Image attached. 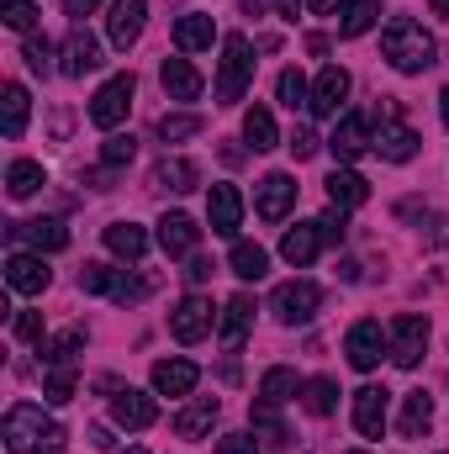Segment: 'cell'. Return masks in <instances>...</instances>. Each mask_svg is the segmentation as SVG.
I'll return each mask as SVG.
<instances>
[{"label": "cell", "mask_w": 449, "mask_h": 454, "mask_svg": "<svg viewBox=\"0 0 449 454\" xmlns=\"http://www.w3.org/2000/svg\"><path fill=\"white\" fill-rule=\"evenodd\" d=\"M5 450L11 454H59L64 450V428L37 402H16L5 412Z\"/></svg>", "instance_id": "1"}, {"label": "cell", "mask_w": 449, "mask_h": 454, "mask_svg": "<svg viewBox=\"0 0 449 454\" xmlns=\"http://www.w3.org/2000/svg\"><path fill=\"white\" fill-rule=\"evenodd\" d=\"M381 53L397 74H423L434 64V32H423V21H413V16H397L381 32Z\"/></svg>", "instance_id": "2"}, {"label": "cell", "mask_w": 449, "mask_h": 454, "mask_svg": "<svg viewBox=\"0 0 449 454\" xmlns=\"http://www.w3.org/2000/svg\"><path fill=\"white\" fill-rule=\"evenodd\" d=\"M254 80V53H248V37L243 32H227L223 37V69H217V106H238L243 90Z\"/></svg>", "instance_id": "3"}, {"label": "cell", "mask_w": 449, "mask_h": 454, "mask_svg": "<svg viewBox=\"0 0 449 454\" xmlns=\"http://www.w3.org/2000/svg\"><path fill=\"white\" fill-rule=\"evenodd\" d=\"M318 307H323V291H318L312 280H286V286H275V296H270V312H275V323H286V328L312 323Z\"/></svg>", "instance_id": "4"}, {"label": "cell", "mask_w": 449, "mask_h": 454, "mask_svg": "<svg viewBox=\"0 0 449 454\" xmlns=\"http://www.w3.org/2000/svg\"><path fill=\"white\" fill-rule=\"evenodd\" d=\"M132 96H138V80H132V74H112V80L91 96V121L112 132L116 121H127V112H132Z\"/></svg>", "instance_id": "5"}, {"label": "cell", "mask_w": 449, "mask_h": 454, "mask_svg": "<svg viewBox=\"0 0 449 454\" xmlns=\"http://www.w3.org/2000/svg\"><path fill=\"white\" fill-rule=\"evenodd\" d=\"M386 339H391V359H397L402 370H418V364H423V348H429V317L407 312V317L391 323Z\"/></svg>", "instance_id": "6"}, {"label": "cell", "mask_w": 449, "mask_h": 454, "mask_svg": "<svg viewBox=\"0 0 449 454\" xmlns=\"http://www.w3.org/2000/svg\"><path fill=\"white\" fill-rule=\"evenodd\" d=\"M48 280H53V270L43 264V254H21V248H11V259H5V286H11L16 296H43Z\"/></svg>", "instance_id": "7"}, {"label": "cell", "mask_w": 449, "mask_h": 454, "mask_svg": "<svg viewBox=\"0 0 449 454\" xmlns=\"http://www.w3.org/2000/svg\"><path fill=\"white\" fill-rule=\"evenodd\" d=\"M343 354H349V364L354 370H375L381 364V354H391V339L381 333V323H354L349 328V339H343Z\"/></svg>", "instance_id": "8"}, {"label": "cell", "mask_w": 449, "mask_h": 454, "mask_svg": "<svg viewBox=\"0 0 449 454\" xmlns=\"http://www.w3.org/2000/svg\"><path fill=\"white\" fill-rule=\"evenodd\" d=\"M69 80H85V74H96L101 69V43H96V32H85L80 21L69 27V37H64V64H59Z\"/></svg>", "instance_id": "9"}, {"label": "cell", "mask_w": 449, "mask_h": 454, "mask_svg": "<svg viewBox=\"0 0 449 454\" xmlns=\"http://www.w3.org/2000/svg\"><path fill=\"white\" fill-rule=\"evenodd\" d=\"M154 418H159V407H154L148 391H132V386H116L112 391V423L116 428L143 434V428H154Z\"/></svg>", "instance_id": "10"}, {"label": "cell", "mask_w": 449, "mask_h": 454, "mask_svg": "<svg viewBox=\"0 0 449 454\" xmlns=\"http://www.w3.org/2000/svg\"><path fill=\"white\" fill-rule=\"evenodd\" d=\"M418 148H423V137H418V132H413L397 112H386L381 132H375V153H381V159H391V164H407V159H418Z\"/></svg>", "instance_id": "11"}, {"label": "cell", "mask_w": 449, "mask_h": 454, "mask_svg": "<svg viewBox=\"0 0 449 454\" xmlns=\"http://www.w3.org/2000/svg\"><path fill=\"white\" fill-rule=\"evenodd\" d=\"M212 317H217V312H212L207 296H185V301L169 312V333H175L180 343H201L207 333H212Z\"/></svg>", "instance_id": "12"}, {"label": "cell", "mask_w": 449, "mask_h": 454, "mask_svg": "<svg viewBox=\"0 0 449 454\" xmlns=\"http://www.w3.org/2000/svg\"><path fill=\"white\" fill-rule=\"evenodd\" d=\"M386 412H391V391L386 386H359L354 391V428L365 439H381L386 434Z\"/></svg>", "instance_id": "13"}, {"label": "cell", "mask_w": 449, "mask_h": 454, "mask_svg": "<svg viewBox=\"0 0 449 454\" xmlns=\"http://www.w3.org/2000/svg\"><path fill=\"white\" fill-rule=\"evenodd\" d=\"M5 238H11V243H32L37 254H59V248H69V227L59 223V217H37V223H11V227H5Z\"/></svg>", "instance_id": "14"}, {"label": "cell", "mask_w": 449, "mask_h": 454, "mask_svg": "<svg viewBox=\"0 0 449 454\" xmlns=\"http://www.w3.org/2000/svg\"><path fill=\"white\" fill-rule=\"evenodd\" d=\"M143 21H148V5L143 0H112V16H106V37H112V48H132L138 37H143Z\"/></svg>", "instance_id": "15"}, {"label": "cell", "mask_w": 449, "mask_h": 454, "mask_svg": "<svg viewBox=\"0 0 449 454\" xmlns=\"http://www.w3.org/2000/svg\"><path fill=\"white\" fill-rule=\"evenodd\" d=\"M291 207H296V180H291L286 169H270V175L259 180V217H264V223H280Z\"/></svg>", "instance_id": "16"}, {"label": "cell", "mask_w": 449, "mask_h": 454, "mask_svg": "<svg viewBox=\"0 0 449 454\" xmlns=\"http://www.w3.org/2000/svg\"><path fill=\"white\" fill-rule=\"evenodd\" d=\"M328 148H334V159L338 164H354L365 148H375V137H370V121L365 116H338V127H334V137H328Z\"/></svg>", "instance_id": "17"}, {"label": "cell", "mask_w": 449, "mask_h": 454, "mask_svg": "<svg viewBox=\"0 0 449 454\" xmlns=\"http://www.w3.org/2000/svg\"><path fill=\"white\" fill-rule=\"evenodd\" d=\"M323 243H328V238H323V223H296L280 238V259L296 264V270H307V264L323 254Z\"/></svg>", "instance_id": "18"}, {"label": "cell", "mask_w": 449, "mask_h": 454, "mask_svg": "<svg viewBox=\"0 0 449 454\" xmlns=\"http://www.w3.org/2000/svg\"><path fill=\"white\" fill-rule=\"evenodd\" d=\"M196 380H201V370H196L191 359H159V364H154V391H159V396H191Z\"/></svg>", "instance_id": "19"}, {"label": "cell", "mask_w": 449, "mask_h": 454, "mask_svg": "<svg viewBox=\"0 0 449 454\" xmlns=\"http://www.w3.org/2000/svg\"><path fill=\"white\" fill-rule=\"evenodd\" d=\"M207 217H212V232H223V238L238 232V223H243V196H238V185H212Z\"/></svg>", "instance_id": "20"}, {"label": "cell", "mask_w": 449, "mask_h": 454, "mask_svg": "<svg viewBox=\"0 0 449 454\" xmlns=\"http://www.w3.org/2000/svg\"><path fill=\"white\" fill-rule=\"evenodd\" d=\"M148 185H154V191H175V196H185V191L201 185V169H196L191 159H159L154 175H148Z\"/></svg>", "instance_id": "21"}, {"label": "cell", "mask_w": 449, "mask_h": 454, "mask_svg": "<svg viewBox=\"0 0 449 454\" xmlns=\"http://www.w3.org/2000/svg\"><path fill=\"white\" fill-rule=\"evenodd\" d=\"M217 418H223V402L217 396H201V402H191V407L175 412V434L180 439H201V434H212Z\"/></svg>", "instance_id": "22"}, {"label": "cell", "mask_w": 449, "mask_h": 454, "mask_svg": "<svg viewBox=\"0 0 449 454\" xmlns=\"http://www.w3.org/2000/svg\"><path fill=\"white\" fill-rule=\"evenodd\" d=\"M196 238H201V227L191 223L185 212H164V217H159V248H164V254L180 259V254L196 248Z\"/></svg>", "instance_id": "23"}, {"label": "cell", "mask_w": 449, "mask_h": 454, "mask_svg": "<svg viewBox=\"0 0 449 454\" xmlns=\"http://www.w3.org/2000/svg\"><path fill=\"white\" fill-rule=\"evenodd\" d=\"M343 96H349V74H343L338 64H328V69L318 74V85H312V116H338Z\"/></svg>", "instance_id": "24"}, {"label": "cell", "mask_w": 449, "mask_h": 454, "mask_svg": "<svg viewBox=\"0 0 449 454\" xmlns=\"http://www.w3.org/2000/svg\"><path fill=\"white\" fill-rule=\"evenodd\" d=\"M159 80H164V96H169V101H196V96H201V85H207L185 59H164Z\"/></svg>", "instance_id": "25"}, {"label": "cell", "mask_w": 449, "mask_h": 454, "mask_svg": "<svg viewBox=\"0 0 449 454\" xmlns=\"http://www.w3.org/2000/svg\"><path fill=\"white\" fill-rule=\"evenodd\" d=\"M365 201H370L365 175H354V169H334V175H328V207H338V212H354V207H365Z\"/></svg>", "instance_id": "26"}, {"label": "cell", "mask_w": 449, "mask_h": 454, "mask_svg": "<svg viewBox=\"0 0 449 454\" xmlns=\"http://www.w3.org/2000/svg\"><path fill=\"white\" fill-rule=\"evenodd\" d=\"M212 37H217V21L201 16V11H191V16L175 21V48L180 53H201V48H212Z\"/></svg>", "instance_id": "27"}, {"label": "cell", "mask_w": 449, "mask_h": 454, "mask_svg": "<svg viewBox=\"0 0 449 454\" xmlns=\"http://www.w3.org/2000/svg\"><path fill=\"white\" fill-rule=\"evenodd\" d=\"M429 423H434V396H429V391H407V396H402V418H397L402 439H423Z\"/></svg>", "instance_id": "28"}, {"label": "cell", "mask_w": 449, "mask_h": 454, "mask_svg": "<svg viewBox=\"0 0 449 454\" xmlns=\"http://www.w3.org/2000/svg\"><path fill=\"white\" fill-rule=\"evenodd\" d=\"M254 439L259 450H291V428L280 423L275 402H254Z\"/></svg>", "instance_id": "29"}, {"label": "cell", "mask_w": 449, "mask_h": 454, "mask_svg": "<svg viewBox=\"0 0 449 454\" xmlns=\"http://www.w3.org/2000/svg\"><path fill=\"white\" fill-rule=\"evenodd\" d=\"M27 112H32V101H27V90L11 80V85L0 90V132H5V137H21V132H27Z\"/></svg>", "instance_id": "30"}, {"label": "cell", "mask_w": 449, "mask_h": 454, "mask_svg": "<svg viewBox=\"0 0 449 454\" xmlns=\"http://www.w3.org/2000/svg\"><path fill=\"white\" fill-rule=\"evenodd\" d=\"M48 185V175H43V164H32V159H16L11 169H5V191H11V201H27V196H37Z\"/></svg>", "instance_id": "31"}, {"label": "cell", "mask_w": 449, "mask_h": 454, "mask_svg": "<svg viewBox=\"0 0 449 454\" xmlns=\"http://www.w3.org/2000/svg\"><path fill=\"white\" fill-rule=\"evenodd\" d=\"M106 248H112L116 259H143L148 254V232L138 223H112L106 227Z\"/></svg>", "instance_id": "32"}, {"label": "cell", "mask_w": 449, "mask_h": 454, "mask_svg": "<svg viewBox=\"0 0 449 454\" xmlns=\"http://www.w3.org/2000/svg\"><path fill=\"white\" fill-rule=\"evenodd\" d=\"M248 323H254V296H232V301L223 307V343H227V354L243 343Z\"/></svg>", "instance_id": "33"}, {"label": "cell", "mask_w": 449, "mask_h": 454, "mask_svg": "<svg viewBox=\"0 0 449 454\" xmlns=\"http://www.w3.org/2000/svg\"><path fill=\"white\" fill-rule=\"evenodd\" d=\"M243 137H248V148H254V153H270V148L280 143L275 116L264 112V106H248V112H243Z\"/></svg>", "instance_id": "34"}, {"label": "cell", "mask_w": 449, "mask_h": 454, "mask_svg": "<svg viewBox=\"0 0 449 454\" xmlns=\"http://www.w3.org/2000/svg\"><path fill=\"white\" fill-rule=\"evenodd\" d=\"M227 264H232V275H238V280H264V270H270V254H264L259 243H232Z\"/></svg>", "instance_id": "35"}, {"label": "cell", "mask_w": 449, "mask_h": 454, "mask_svg": "<svg viewBox=\"0 0 449 454\" xmlns=\"http://www.w3.org/2000/svg\"><path fill=\"white\" fill-rule=\"evenodd\" d=\"M375 11H381L375 0H343V5H338V32H343V37H365V32L375 27Z\"/></svg>", "instance_id": "36"}, {"label": "cell", "mask_w": 449, "mask_h": 454, "mask_svg": "<svg viewBox=\"0 0 449 454\" xmlns=\"http://www.w3.org/2000/svg\"><path fill=\"white\" fill-rule=\"evenodd\" d=\"M75 386H80L75 364H48V375H43V402L64 407V402H75Z\"/></svg>", "instance_id": "37"}, {"label": "cell", "mask_w": 449, "mask_h": 454, "mask_svg": "<svg viewBox=\"0 0 449 454\" xmlns=\"http://www.w3.org/2000/svg\"><path fill=\"white\" fill-rule=\"evenodd\" d=\"M302 391V380H296V370H286V364H275V370H264V380H259V402H291Z\"/></svg>", "instance_id": "38"}, {"label": "cell", "mask_w": 449, "mask_h": 454, "mask_svg": "<svg viewBox=\"0 0 449 454\" xmlns=\"http://www.w3.org/2000/svg\"><path fill=\"white\" fill-rule=\"evenodd\" d=\"M275 96H280V106H286V112H302V106L312 112V85L302 80V69H286V74L275 80Z\"/></svg>", "instance_id": "39"}, {"label": "cell", "mask_w": 449, "mask_h": 454, "mask_svg": "<svg viewBox=\"0 0 449 454\" xmlns=\"http://www.w3.org/2000/svg\"><path fill=\"white\" fill-rule=\"evenodd\" d=\"M334 402H338V386L328 380V375H318V380H307V386H302V407H307L312 418H328V412H334Z\"/></svg>", "instance_id": "40"}, {"label": "cell", "mask_w": 449, "mask_h": 454, "mask_svg": "<svg viewBox=\"0 0 449 454\" xmlns=\"http://www.w3.org/2000/svg\"><path fill=\"white\" fill-rule=\"evenodd\" d=\"M85 339H91L85 328H64L59 339H48V343H43V359H48V364H69V359H75V354L85 348Z\"/></svg>", "instance_id": "41"}, {"label": "cell", "mask_w": 449, "mask_h": 454, "mask_svg": "<svg viewBox=\"0 0 449 454\" xmlns=\"http://www.w3.org/2000/svg\"><path fill=\"white\" fill-rule=\"evenodd\" d=\"M201 127H207V121H201L196 112H175V116L164 112L159 116V137H164V143H185V137H196Z\"/></svg>", "instance_id": "42"}, {"label": "cell", "mask_w": 449, "mask_h": 454, "mask_svg": "<svg viewBox=\"0 0 449 454\" xmlns=\"http://www.w3.org/2000/svg\"><path fill=\"white\" fill-rule=\"evenodd\" d=\"M154 291V280H143V275H127V270H116V280H112V301L116 307H132V301H143Z\"/></svg>", "instance_id": "43"}, {"label": "cell", "mask_w": 449, "mask_h": 454, "mask_svg": "<svg viewBox=\"0 0 449 454\" xmlns=\"http://www.w3.org/2000/svg\"><path fill=\"white\" fill-rule=\"evenodd\" d=\"M0 11H5V27L11 32H27L32 37V27H37V5L32 0H0Z\"/></svg>", "instance_id": "44"}, {"label": "cell", "mask_w": 449, "mask_h": 454, "mask_svg": "<svg viewBox=\"0 0 449 454\" xmlns=\"http://www.w3.org/2000/svg\"><path fill=\"white\" fill-rule=\"evenodd\" d=\"M21 59H27V69H32V74H53V43H48V37H27Z\"/></svg>", "instance_id": "45"}, {"label": "cell", "mask_w": 449, "mask_h": 454, "mask_svg": "<svg viewBox=\"0 0 449 454\" xmlns=\"http://www.w3.org/2000/svg\"><path fill=\"white\" fill-rule=\"evenodd\" d=\"M112 280H116L112 264H85L80 270V291H91V296H112Z\"/></svg>", "instance_id": "46"}, {"label": "cell", "mask_w": 449, "mask_h": 454, "mask_svg": "<svg viewBox=\"0 0 449 454\" xmlns=\"http://www.w3.org/2000/svg\"><path fill=\"white\" fill-rule=\"evenodd\" d=\"M132 153H138V143L132 137H106V148H101V164H112V169H122V164H132Z\"/></svg>", "instance_id": "47"}, {"label": "cell", "mask_w": 449, "mask_h": 454, "mask_svg": "<svg viewBox=\"0 0 449 454\" xmlns=\"http://www.w3.org/2000/svg\"><path fill=\"white\" fill-rule=\"evenodd\" d=\"M286 148H291V153H296V159H312V153H318V148H323V137H318V132H312V127H296V132H291V143H286Z\"/></svg>", "instance_id": "48"}, {"label": "cell", "mask_w": 449, "mask_h": 454, "mask_svg": "<svg viewBox=\"0 0 449 454\" xmlns=\"http://www.w3.org/2000/svg\"><path fill=\"white\" fill-rule=\"evenodd\" d=\"M16 339L43 343V312H16Z\"/></svg>", "instance_id": "49"}, {"label": "cell", "mask_w": 449, "mask_h": 454, "mask_svg": "<svg viewBox=\"0 0 449 454\" xmlns=\"http://www.w3.org/2000/svg\"><path fill=\"white\" fill-rule=\"evenodd\" d=\"M217 454H259V439L254 434H223L217 439Z\"/></svg>", "instance_id": "50"}, {"label": "cell", "mask_w": 449, "mask_h": 454, "mask_svg": "<svg viewBox=\"0 0 449 454\" xmlns=\"http://www.w3.org/2000/svg\"><path fill=\"white\" fill-rule=\"evenodd\" d=\"M318 223H323V238H328V243H343V232H349V227H343V212H338V207H328Z\"/></svg>", "instance_id": "51"}, {"label": "cell", "mask_w": 449, "mask_h": 454, "mask_svg": "<svg viewBox=\"0 0 449 454\" xmlns=\"http://www.w3.org/2000/svg\"><path fill=\"white\" fill-rule=\"evenodd\" d=\"M112 180H116L112 164H101V169H91V175H85V185H96V191H112Z\"/></svg>", "instance_id": "52"}, {"label": "cell", "mask_w": 449, "mask_h": 454, "mask_svg": "<svg viewBox=\"0 0 449 454\" xmlns=\"http://www.w3.org/2000/svg\"><path fill=\"white\" fill-rule=\"evenodd\" d=\"M101 0H64V16H75V21H85L91 11H96Z\"/></svg>", "instance_id": "53"}, {"label": "cell", "mask_w": 449, "mask_h": 454, "mask_svg": "<svg viewBox=\"0 0 449 454\" xmlns=\"http://www.w3.org/2000/svg\"><path fill=\"white\" fill-rule=\"evenodd\" d=\"M207 275H212V259H191V270H185V280H196V286H201Z\"/></svg>", "instance_id": "54"}, {"label": "cell", "mask_w": 449, "mask_h": 454, "mask_svg": "<svg viewBox=\"0 0 449 454\" xmlns=\"http://www.w3.org/2000/svg\"><path fill=\"white\" fill-rule=\"evenodd\" d=\"M275 5H280V16H286V21H296V16H302V5H307V0H275Z\"/></svg>", "instance_id": "55"}, {"label": "cell", "mask_w": 449, "mask_h": 454, "mask_svg": "<svg viewBox=\"0 0 449 454\" xmlns=\"http://www.w3.org/2000/svg\"><path fill=\"white\" fill-rule=\"evenodd\" d=\"M307 53H318V59H323V53H328V37H323V32H312V37H307Z\"/></svg>", "instance_id": "56"}, {"label": "cell", "mask_w": 449, "mask_h": 454, "mask_svg": "<svg viewBox=\"0 0 449 454\" xmlns=\"http://www.w3.org/2000/svg\"><path fill=\"white\" fill-rule=\"evenodd\" d=\"M307 5H312L318 16H328V11H338V0H307Z\"/></svg>", "instance_id": "57"}, {"label": "cell", "mask_w": 449, "mask_h": 454, "mask_svg": "<svg viewBox=\"0 0 449 454\" xmlns=\"http://www.w3.org/2000/svg\"><path fill=\"white\" fill-rule=\"evenodd\" d=\"M264 5H270V0H243V11H248V16H264Z\"/></svg>", "instance_id": "58"}, {"label": "cell", "mask_w": 449, "mask_h": 454, "mask_svg": "<svg viewBox=\"0 0 449 454\" xmlns=\"http://www.w3.org/2000/svg\"><path fill=\"white\" fill-rule=\"evenodd\" d=\"M429 5H434V16H445L449 21V0H429Z\"/></svg>", "instance_id": "59"}, {"label": "cell", "mask_w": 449, "mask_h": 454, "mask_svg": "<svg viewBox=\"0 0 449 454\" xmlns=\"http://www.w3.org/2000/svg\"><path fill=\"white\" fill-rule=\"evenodd\" d=\"M439 112H445V121H449V90H439Z\"/></svg>", "instance_id": "60"}, {"label": "cell", "mask_w": 449, "mask_h": 454, "mask_svg": "<svg viewBox=\"0 0 449 454\" xmlns=\"http://www.w3.org/2000/svg\"><path fill=\"white\" fill-rule=\"evenodd\" d=\"M439 243H449V223H445V232H439Z\"/></svg>", "instance_id": "61"}, {"label": "cell", "mask_w": 449, "mask_h": 454, "mask_svg": "<svg viewBox=\"0 0 449 454\" xmlns=\"http://www.w3.org/2000/svg\"><path fill=\"white\" fill-rule=\"evenodd\" d=\"M127 454H148V450H127Z\"/></svg>", "instance_id": "62"}, {"label": "cell", "mask_w": 449, "mask_h": 454, "mask_svg": "<svg viewBox=\"0 0 449 454\" xmlns=\"http://www.w3.org/2000/svg\"><path fill=\"white\" fill-rule=\"evenodd\" d=\"M349 454H365V450H349Z\"/></svg>", "instance_id": "63"}, {"label": "cell", "mask_w": 449, "mask_h": 454, "mask_svg": "<svg viewBox=\"0 0 449 454\" xmlns=\"http://www.w3.org/2000/svg\"><path fill=\"white\" fill-rule=\"evenodd\" d=\"M445 454H449V450H445Z\"/></svg>", "instance_id": "64"}]
</instances>
